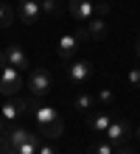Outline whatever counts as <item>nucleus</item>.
<instances>
[{
    "mask_svg": "<svg viewBox=\"0 0 140 154\" xmlns=\"http://www.w3.org/2000/svg\"><path fill=\"white\" fill-rule=\"evenodd\" d=\"M126 79H129V84H132V87H140V67H132Z\"/></svg>",
    "mask_w": 140,
    "mask_h": 154,
    "instance_id": "obj_18",
    "label": "nucleus"
},
{
    "mask_svg": "<svg viewBox=\"0 0 140 154\" xmlns=\"http://www.w3.org/2000/svg\"><path fill=\"white\" fill-rule=\"evenodd\" d=\"M39 134H42V137L56 140V137H62V134H64V123L59 121V123H53V126H45V129H39Z\"/></svg>",
    "mask_w": 140,
    "mask_h": 154,
    "instance_id": "obj_14",
    "label": "nucleus"
},
{
    "mask_svg": "<svg viewBox=\"0 0 140 154\" xmlns=\"http://www.w3.org/2000/svg\"><path fill=\"white\" fill-rule=\"evenodd\" d=\"M8 62H6V51H0V67H6Z\"/></svg>",
    "mask_w": 140,
    "mask_h": 154,
    "instance_id": "obj_22",
    "label": "nucleus"
},
{
    "mask_svg": "<svg viewBox=\"0 0 140 154\" xmlns=\"http://www.w3.org/2000/svg\"><path fill=\"white\" fill-rule=\"evenodd\" d=\"M132 134H135V129H132V123H129L126 118H112V123L107 126L104 137L112 143V146H123Z\"/></svg>",
    "mask_w": 140,
    "mask_h": 154,
    "instance_id": "obj_1",
    "label": "nucleus"
},
{
    "mask_svg": "<svg viewBox=\"0 0 140 154\" xmlns=\"http://www.w3.org/2000/svg\"><path fill=\"white\" fill-rule=\"evenodd\" d=\"M20 90H23V76H20V70L11 67V65L0 67V93H3L6 98H14Z\"/></svg>",
    "mask_w": 140,
    "mask_h": 154,
    "instance_id": "obj_2",
    "label": "nucleus"
},
{
    "mask_svg": "<svg viewBox=\"0 0 140 154\" xmlns=\"http://www.w3.org/2000/svg\"><path fill=\"white\" fill-rule=\"evenodd\" d=\"M92 14H95V3H90V0H70V17L76 23L92 20Z\"/></svg>",
    "mask_w": 140,
    "mask_h": 154,
    "instance_id": "obj_6",
    "label": "nucleus"
},
{
    "mask_svg": "<svg viewBox=\"0 0 140 154\" xmlns=\"http://www.w3.org/2000/svg\"><path fill=\"white\" fill-rule=\"evenodd\" d=\"M98 101L104 104V106H109L112 101H115V95H112V90H101V93H98Z\"/></svg>",
    "mask_w": 140,
    "mask_h": 154,
    "instance_id": "obj_17",
    "label": "nucleus"
},
{
    "mask_svg": "<svg viewBox=\"0 0 140 154\" xmlns=\"http://www.w3.org/2000/svg\"><path fill=\"white\" fill-rule=\"evenodd\" d=\"M34 121L39 129H45V126H53V123H59L62 121V115L53 109V106H36L34 109Z\"/></svg>",
    "mask_w": 140,
    "mask_h": 154,
    "instance_id": "obj_8",
    "label": "nucleus"
},
{
    "mask_svg": "<svg viewBox=\"0 0 140 154\" xmlns=\"http://www.w3.org/2000/svg\"><path fill=\"white\" fill-rule=\"evenodd\" d=\"M109 123H112V112H109V109L95 112V115H87V126H90L92 134H104Z\"/></svg>",
    "mask_w": 140,
    "mask_h": 154,
    "instance_id": "obj_9",
    "label": "nucleus"
},
{
    "mask_svg": "<svg viewBox=\"0 0 140 154\" xmlns=\"http://www.w3.org/2000/svg\"><path fill=\"white\" fill-rule=\"evenodd\" d=\"M28 90H31L34 98H42L51 93V73L45 67H36L31 70V76H28Z\"/></svg>",
    "mask_w": 140,
    "mask_h": 154,
    "instance_id": "obj_3",
    "label": "nucleus"
},
{
    "mask_svg": "<svg viewBox=\"0 0 140 154\" xmlns=\"http://www.w3.org/2000/svg\"><path fill=\"white\" fill-rule=\"evenodd\" d=\"M17 11H20V17H23V23H25V25H34V23H36V20L42 17L39 0H20Z\"/></svg>",
    "mask_w": 140,
    "mask_h": 154,
    "instance_id": "obj_7",
    "label": "nucleus"
},
{
    "mask_svg": "<svg viewBox=\"0 0 140 154\" xmlns=\"http://www.w3.org/2000/svg\"><path fill=\"white\" fill-rule=\"evenodd\" d=\"M107 11H109V3H98V6H95V14H98V17H104Z\"/></svg>",
    "mask_w": 140,
    "mask_h": 154,
    "instance_id": "obj_20",
    "label": "nucleus"
},
{
    "mask_svg": "<svg viewBox=\"0 0 140 154\" xmlns=\"http://www.w3.org/2000/svg\"><path fill=\"white\" fill-rule=\"evenodd\" d=\"M36 154H59V151H56V146H51V143H39V151H36Z\"/></svg>",
    "mask_w": 140,
    "mask_h": 154,
    "instance_id": "obj_19",
    "label": "nucleus"
},
{
    "mask_svg": "<svg viewBox=\"0 0 140 154\" xmlns=\"http://www.w3.org/2000/svg\"><path fill=\"white\" fill-rule=\"evenodd\" d=\"M39 8H42V14H59V0H39Z\"/></svg>",
    "mask_w": 140,
    "mask_h": 154,
    "instance_id": "obj_16",
    "label": "nucleus"
},
{
    "mask_svg": "<svg viewBox=\"0 0 140 154\" xmlns=\"http://www.w3.org/2000/svg\"><path fill=\"white\" fill-rule=\"evenodd\" d=\"M135 137H137V140H140V126H137V129H135Z\"/></svg>",
    "mask_w": 140,
    "mask_h": 154,
    "instance_id": "obj_23",
    "label": "nucleus"
},
{
    "mask_svg": "<svg viewBox=\"0 0 140 154\" xmlns=\"http://www.w3.org/2000/svg\"><path fill=\"white\" fill-rule=\"evenodd\" d=\"M92 76V62L87 59H79V62H67V79L73 81L76 87H81L84 81Z\"/></svg>",
    "mask_w": 140,
    "mask_h": 154,
    "instance_id": "obj_4",
    "label": "nucleus"
},
{
    "mask_svg": "<svg viewBox=\"0 0 140 154\" xmlns=\"http://www.w3.org/2000/svg\"><path fill=\"white\" fill-rule=\"evenodd\" d=\"M90 154H115V146L109 140H98V143L90 146Z\"/></svg>",
    "mask_w": 140,
    "mask_h": 154,
    "instance_id": "obj_15",
    "label": "nucleus"
},
{
    "mask_svg": "<svg viewBox=\"0 0 140 154\" xmlns=\"http://www.w3.org/2000/svg\"><path fill=\"white\" fill-rule=\"evenodd\" d=\"M84 31H87V39H107V20H104V17H95V20H90L87 23V28H84Z\"/></svg>",
    "mask_w": 140,
    "mask_h": 154,
    "instance_id": "obj_11",
    "label": "nucleus"
},
{
    "mask_svg": "<svg viewBox=\"0 0 140 154\" xmlns=\"http://www.w3.org/2000/svg\"><path fill=\"white\" fill-rule=\"evenodd\" d=\"M73 106H76L79 112H92V106H95V98H92L90 93H79L76 101H73Z\"/></svg>",
    "mask_w": 140,
    "mask_h": 154,
    "instance_id": "obj_12",
    "label": "nucleus"
},
{
    "mask_svg": "<svg viewBox=\"0 0 140 154\" xmlns=\"http://www.w3.org/2000/svg\"><path fill=\"white\" fill-rule=\"evenodd\" d=\"M6 62L11 67H17V70L28 67V56H25V51L20 48V45H8V48H6Z\"/></svg>",
    "mask_w": 140,
    "mask_h": 154,
    "instance_id": "obj_10",
    "label": "nucleus"
},
{
    "mask_svg": "<svg viewBox=\"0 0 140 154\" xmlns=\"http://www.w3.org/2000/svg\"><path fill=\"white\" fill-rule=\"evenodd\" d=\"M115 154H135V151H132V149H129V146H120V149H118Z\"/></svg>",
    "mask_w": 140,
    "mask_h": 154,
    "instance_id": "obj_21",
    "label": "nucleus"
},
{
    "mask_svg": "<svg viewBox=\"0 0 140 154\" xmlns=\"http://www.w3.org/2000/svg\"><path fill=\"white\" fill-rule=\"evenodd\" d=\"M11 23H14V11H11V6L0 0V28H8Z\"/></svg>",
    "mask_w": 140,
    "mask_h": 154,
    "instance_id": "obj_13",
    "label": "nucleus"
},
{
    "mask_svg": "<svg viewBox=\"0 0 140 154\" xmlns=\"http://www.w3.org/2000/svg\"><path fill=\"white\" fill-rule=\"evenodd\" d=\"M79 34H62L59 42H56V48H59V59L62 62H73V56H76V51H79Z\"/></svg>",
    "mask_w": 140,
    "mask_h": 154,
    "instance_id": "obj_5",
    "label": "nucleus"
},
{
    "mask_svg": "<svg viewBox=\"0 0 140 154\" xmlns=\"http://www.w3.org/2000/svg\"><path fill=\"white\" fill-rule=\"evenodd\" d=\"M137 56H140V34H137Z\"/></svg>",
    "mask_w": 140,
    "mask_h": 154,
    "instance_id": "obj_24",
    "label": "nucleus"
}]
</instances>
